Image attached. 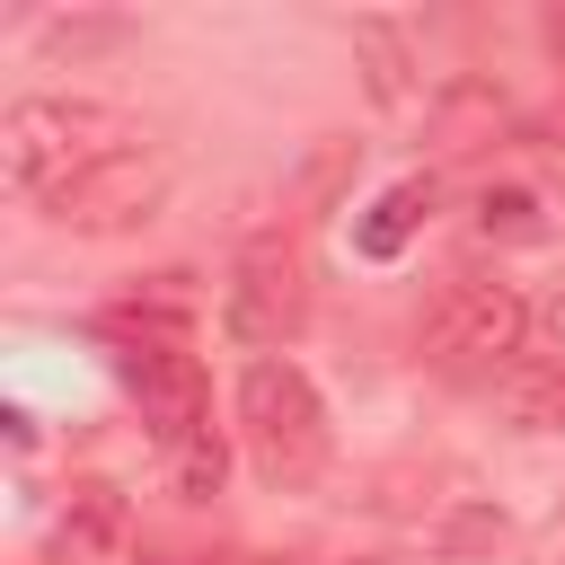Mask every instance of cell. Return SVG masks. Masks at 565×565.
I'll return each mask as SVG.
<instances>
[{
    "label": "cell",
    "mask_w": 565,
    "mask_h": 565,
    "mask_svg": "<svg viewBox=\"0 0 565 565\" xmlns=\"http://www.w3.org/2000/svg\"><path fill=\"white\" fill-rule=\"evenodd\" d=\"M221 565H274V556H221Z\"/></svg>",
    "instance_id": "cell-11"
},
{
    "label": "cell",
    "mask_w": 565,
    "mask_h": 565,
    "mask_svg": "<svg viewBox=\"0 0 565 565\" xmlns=\"http://www.w3.org/2000/svg\"><path fill=\"white\" fill-rule=\"evenodd\" d=\"M300 318H309V282H300V256L291 247H247L238 256V274H230V291H221V327L265 362V353H282L291 335H300Z\"/></svg>",
    "instance_id": "cell-5"
},
{
    "label": "cell",
    "mask_w": 565,
    "mask_h": 565,
    "mask_svg": "<svg viewBox=\"0 0 565 565\" xmlns=\"http://www.w3.org/2000/svg\"><path fill=\"white\" fill-rule=\"evenodd\" d=\"M512 415H521L530 433H565V353L512 380Z\"/></svg>",
    "instance_id": "cell-10"
},
{
    "label": "cell",
    "mask_w": 565,
    "mask_h": 565,
    "mask_svg": "<svg viewBox=\"0 0 565 565\" xmlns=\"http://www.w3.org/2000/svg\"><path fill=\"white\" fill-rule=\"evenodd\" d=\"M521 335H530V300L512 282H494V274H468V282H450L433 300L424 362H441V371H494L503 353H521Z\"/></svg>",
    "instance_id": "cell-3"
},
{
    "label": "cell",
    "mask_w": 565,
    "mask_h": 565,
    "mask_svg": "<svg viewBox=\"0 0 565 565\" xmlns=\"http://www.w3.org/2000/svg\"><path fill=\"white\" fill-rule=\"evenodd\" d=\"M115 530H124V494H115V486H79V494H71V521H62V547H71V556H106Z\"/></svg>",
    "instance_id": "cell-8"
},
{
    "label": "cell",
    "mask_w": 565,
    "mask_h": 565,
    "mask_svg": "<svg viewBox=\"0 0 565 565\" xmlns=\"http://www.w3.org/2000/svg\"><path fill=\"white\" fill-rule=\"evenodd\" d=\"M124 115L97 97H18L0 115V177L18 203H53L71 177H88L97 159L124 150Z\"/></svg>",
    "instance_id": "cell-1"
},
{
    "label": "cell",
    "mask_w": 565,
    "mask_h": 565,
    "mask_svg": "<svg viewBox=\"0 0 565 565\" xmlns=\"http://www.w3.org/2000/svg\"><path fill=\"white\" fill-rule=\"evenodd\" d=\"M556 44H565V18H556Z\"/></svg>",
    "instance_id": "cell-12"
},
{
    "label": "cell",
    "mask_w": 565,
    "mask_h": 565,
    "mask_svg": "<svg viewBox=\"0 0 565 565\" xmlns=\"http://www.w3.org/2000/svg\"><path fill=\"white\" fill-rule=\"evenodd\" d=\"M168 477H177V494H185V503L221 494V477H230V441H221V424H212V433H194L185 450H168Z\"/></svg>",
    "instance_id": "cell-9"
},
{
    "label": "cell",
    "mask_w": 565,
    "mask_h": 565,
    "mask_svg": "<svg viewBox=\"0 0 565 565\" xmlns=\"http://www.w3.org/2000/svg\"><path fill=\"white\" fill-rule=\"evenodd\" d=\"M424 212H433V177H406V185H388V194L362 212L353 247H362V256H397V247L424 230Z\"/></svg>",
    "instance_id": "cell-7"
},
{
    "label": "cell",
    "mask_w": 565,
    "mask_h": 565,
    "mask_svg": "<svg viewBox=\"0 0 565 565\" xmlns=\"http://www.w3.org/2000/svg\"><path fill=\"white\" fill-rule=\"evenodd\" d=\"M238 441L265 486H309L327 468V397L291 353H265L238 371Z\"/></svg>",
    "instance_id": "cell-2"
},
{
    "label": "cell",
    "mask_w": 565,
    "mask_h": 565,
    "mask_svg": "<svg viewBox=\"0 0 565 565\" xmlns=\"http://www.w3.org/2000/svg\"><path fill=\"white\" fill-rule=\"evenodd\" d=\"M115 362H124V388L141 397V424H150L159 450H185L194 433H212V380H203V362L185 353L177 327H141Z\"/></svg>",
    "instance_id": "cell-4"
},
{
    "label": "cell",
    "mask_w": 565,
    "mask_h": 565,
    "mask_svg": "<svg viewBox=\"0 0 565 565\" xmlns=\"http://www.w3.org/2000/svg\"><path fill=\"white\" fill-rule=\"evenodd\" d=\"M159 185H168V168H159V159L115 150V159H97L88 177H71V185L53 194V221H71V230H115V221L150 212V203H159Z\"/></svg>",
    "instance_id": "cell-6"
}]
</instances>
